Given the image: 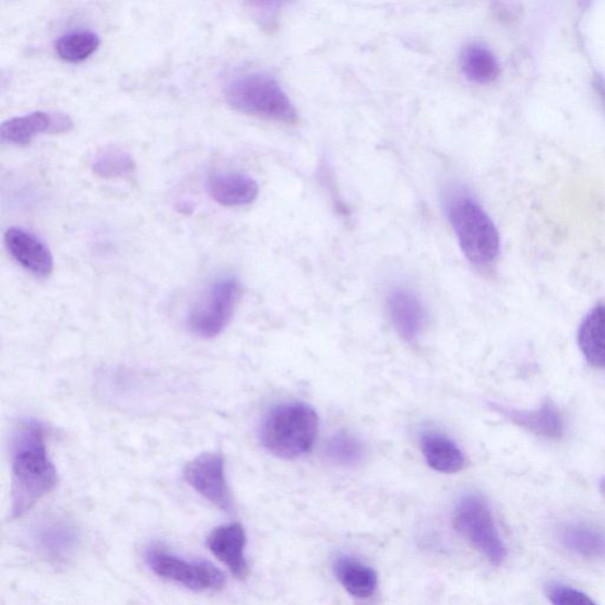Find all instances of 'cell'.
<instances>
[{"label":"cell","instance_id":"1","mask_svg":"<svg viewBox=\"0 0 605 605\" xmlns=\"http://www.w3.org/2000/svg\"><path fill=\"white\" fill-rule=\"evenodd\" d=\"M11 478L12 520L31 511L59 481L48 454L45 428L36 420L22 422L14 430Z\"/></svg>","mask_w":605,"mask_h":605},{"label":"cell","instance_id":"2","mask_svg":"<svg viewBox=\"0 0 605 605\" xmlns=\"http://www.w3.org/2000/svg\"><path fill=\"white\" fill-rule=\"evenodd\" d=\"M319 434V415L306 403L289 402L273 407L264 417L259 438L264 449L281 459L309 453Z\"/></svg>","mask_w":605,"mask_h":605},{"label":"cell","instance_id":"3","mask_svg":"<svg viewBox=\"0 0 605 605\" xmlns=\"http://www.w3.org/2000/svg\"><path fill=\"white\" fill-rule=\"evenodd\" d=\"M446 210L468 261L481 268L495 263L500 251V236L494 221L477 201L467 194H453Z\"/></svg>","mask_w":605,"mask_h":605},{"label":"cell","instance_id":"4","mask_svg":"<svg viewBox=\"0 0 605 605\" xmlns=\"http://www.w3.org/2000/svg\"><path fill=\"white\" fill-rule=\"evenodd\" d=\"M230 107L251 117L294 123L297 111L275 78L263 71H251L230 80L225 90Z\"/></svg>","mask_w":605,"mask_h":605},{"label":"cell","instance_id":"5","mask_svg":"<svg viewBox=\"0 0 605 605\" xmlns=\"http://www.w3.org/2000/svg\"><path fill=\"white\" fill-rule=\"evenodd\" d=\"M455 529L489 564L499 567L508 557L495 517L485 498L468 495L456 506L453 518Z\"/></svg>","mask_w":605,"mask_h":605},{"label":"cell","instance_id":"6","mask_svg":"<svg viewBox=\"0 0 605 605\" xmlns=\"http://www.w3.org/2000/svg\"><path fill=\"white\" fill-rule=\"evenodd\" d=\"M240 294L241 287L236 278L215 281L195 301L187 316V325L201 339L217 337L233 320Z\"/></svg>","mask_w":605,"mask_h":605},{"label":"cell","instance_id":"7","mask_svg":"<svg viewBox=\"0 0 605 605\" xmlns=\"http://www.w3.org/2000/svg\"><path fill=\"white\" fill-rule=\"evenodd\" d=\"M149 567L158 578L181 584L194 592H211L225 585L224 573L206 561L187 560L158 547L146 554Z\"/></svg>","mask_w":605,"mask_h":605},{"label":"cell","instance_id":"8","mask_svg":"<svg viewBox=\"0 0 605 605\" xmlns=\"http://www.w3.org/2000/svg\"><path fill=\"white\" fill-rule=\"evenodd\" d=\"M183 478L214 507L224 512L234 510V500L226 482L223 455L218 453L200 454L186 465Z\"/></svg>","mask_w":605,"mask_h":605},{"label":"cell","instance_id":"9","mask_svg":"<svg viewBox=\"0 0 605 605\" xmlns=\"http://www.w3.org/2000/svg\"><path fill=\"white\" fill-rule=\"evenodd\" d=\"M73 128V120L64 112L34 111L5 121L0 127V140L8 145L25 146L39 135L64 134Z\"/></svg>","mask_w":605,"mask_h":605},{"label":"cell","instance_id":"10","mask_svg":"<svg viewBox=\"0 0 605 605\" xmlns=\"http://www.w3.org/2000/svg\"><path fill=\"white\" fill-rule=\"evenodd\" d=\"M7 249L22 268L33 275L46 278L54 271V257L45 242L28 230L13 227L7 230Z\"/></svg>","mask_w":605,"mask_h":605},{"label":"cell","instance_id":"11","mask_svg":"<svg viewBox=\"0 0 605 605\" xmlns=\"http://www.w3.org/2000/svg\"><path fill=\"white\" fill-rule=\"evenodd\" d=\"M493 408L518 427L537 437L557 440L565 436L564 416L551 400H546L541 407L533 411L515 410L501 405H494Z\"/></svg>","mask_w":605,"mask_h":605},{"label":"cell","instance_id":"12","mask_svg":"<svg viewBox=\"0 0 605 605\" xmlns=\"http://www.w3.org/2000/svg\"><path fill=\"white\" fill-rule=\"evenodd\" d=\"M210 551L233 572L237 579L248 578L249 566L245 557L247 535L240 524L222 525L214 529L207 537Z\"/></svg>","mask_w":605,"mask_h":605},{"label":"cell","instance_id":"13","mask_svg":"<svg viewBox=\"0 0 605 605\" xmlns=\"http://www.w3.org/2000/svg\"><path fill=\"white\" fill-rule=\"evenodd\" d=\"M388 310L398 334L414 342L423 333L426 312L422 301L408 289H395L388 297Z\"/></svg>","mask_w":605,"mask_h":605},{"label":"cell","instance_id":"14","mask_svg":"<svg viewBox=\"0 0 605 605\" xmlns=\"http://www.w3.org/2000/svg\"><path fill=\"white\" fill-rule=\"evenodd\" d=\"M209 192L223 206H247L257 199L259 185L245 173L221 171L210 178Z\"/></svg>","mask_w":605,"mask_h":605},{"label":"cell","instance_id":"15","mask_svg":"<svg viewBox=\"0 0 605 605\" xmlns=\"http://www.w3.org/2000/svg\"><path fill=\"white\" fill-rule=\"evenodd\" d=\"M422 452L429 467L443 474H454L464 470L466 456L449 437L437 431H428L422 437Z\"/></svg>","mask_w":605,"mask_h":605},{"label":"cell","instance_id":"16","mask_svg":"<svg viewBox=\"0 0 605 605\" xmlns=\"http://www.w3.org/2000/svg\"><path fill=\"white\" fill-rule=\"evenodd\" d=\"M38 549L48 558L61 561L74 553L79 543L76 529L64 521H50L35 533Z\"/></svg>","mask_w":605,"mask_h":605},{"label":"cell","instance_id":"17","mask_svg":"<svg viewBox=\"0 0 605 605\" xmlns=\"http://www.w3.org/2000/svg\"><path fill=\"white\" fill-rule=\"evenodd\" d=\"M579 347L586 361L605 369V305L590 311L579 329Z\"/></svg>","mask_w":605,"mask_h":605},{"label":"cell","instance_id":"18","mask_svg":"<svg viewBox=\"0 0 605 605\" xmlns=\"http://www.w3.org/2000/svg\"><path fill=\"white\" fill-rule=\"evenodd\" d=\"M560 542L584 558H605V531L594 524H567L560 530Z\"/></svg>","mask_w":605,"mask_h":605},{"label":"cell","instance_id":"19","mask_svg":"<svg viewBox=\"0 0 605 605\" xmlns=\"http://www.w3.org/2000/svg\"><path fill=\"white\" fill-rule=\"evenodd\" d=\"M337 580L347 592L357 598H368L376 593L378 574L356 559L343 557L336 560Z\"/></svg>","mask_w":605,"mask_h":605},{"label":"cell","instance_id":"20","mask_svg":"<svg viewBox=\"0 0 605 605\" xmlns=\"http://www.w3.org/2000/svg\"><path fill=\"white\" fill-rule=\"evenodd\" d=\"M460 66L466 79L479 84L495 81L500 73L497 57L482 43H471L461 52Z\"/></svg>","mask_w":605,"mask_h":605},{"label":"cell","instance_id":"21","mask_svg":"<svg viewBox=\"0 0 605 605\" xmlns=\"http://www.w3.org/2000/svg\"><path fill=\"white\" fill-rule=\"evenodd\" d=\"M92 169L103 179H124L133 176L137 164L131 153L118 146H106L96 153Z\"/></svg>","mask_w":605,"mask_h":605},{"label":"cell","instance_id":"22","mask_svg":"<svg viewBox=\"0 0 605 605\" xmlns=\"http://www.w3.org/2000/svg\"><path fill=\"white\" fill-rule=\"evenodd\" d=\"M99 45L100 39L97 34L90 31H76L57 39L55 50L61 60L80 63L90 59Z\"/></svg>","mask_w":605,"mask_h":605},{"label":"cell","instance_id":"23","mask_svg":"<svg viewBox=\"0 0 605 605\" xmlns=\"http://www.w3.org/2000/svg\"><path fill=\"white\" fill-rule=\"evenodd\" d=\"M327 456L340 466H355L365 456V446L349 431H339L327 442Z\"/></svg>","mask_w":605,"mask_h":605},{"label":"cell","instance_id":"24","mask_svg":"<svg viewBox=\"0 0 605 605\" xmlns=\"http://www.w3.org/2000/svg\"><path fill=\"white\" fill-rule=\"evenodd\" d=\"M546 596L554 605H597L594 600L581 590L560 583L546 586Z\"/></svg>","mask_w":605,"mask_h":605},{"label":"cell","instance_id":"25","mask_svg":"<svg viewBox=\"0 0 605 605\" xmlns=\"http://www.w3.org/2000/svg\"><path fill=\"white\" fill-rule=\"evenodd\" d=\"M598 487L601 495L605 498V475L600 479Z\"/></svg>","mask_w":605,"mask_h":605},{"label":"cell","instance_id":"26","mask_svg":"<svg viewBox=\"0 0 605 605\" xmlns=\"http://www.w3.org/2000/svg\"><path fill=\"white\" fill-rule=\"evenodd\" d=\"M601 93H602V95H603L604 98H605V85H602Z\"/></svg>","mask_w":605,"mask_h":605}]
</instances>
